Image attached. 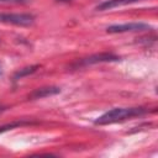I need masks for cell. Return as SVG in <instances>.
Listing matches in <instances>:
<instances>
[{
	"instance_id": "obj_1",
	"label": "cell",
	"mask_w": 158,
	"mask_h": 158,
	"mask_svg": "<svg viewBox=\"0 0 158 158\" xmlns=\"http://www.w3.org/2000/svg\"><path fill=\"white\" fill-rule=\"evenodd\" d=\"M144 114H147V110L144 107H115L99 116L95 120V125L104 126V125L123 122L126 120H131L137 116H143Z\"/></svg>"
},
{
	"instance_id": "obj_2",
	"label": "cell",
	"mask_w": 158,
	"mask_h": 158,
	"mask_svg": "<svg viewBox=\"0 0 158 158\" xmlns=\"http://www.w3.org/2000/svg\"><path fill=\"white\" fill-rule=\"evenodd\" d=\"M0 22L7 23V25H15V26H22L27 27L33 25L35 22V16L31 14H0Z\"/></svg>"
},
{
	"instance_id": "obj_3",
	"label": "cell",
	"mask_w": 158,
	"mask_h": 158,
	"mask_svg": "<svg viewBox=\"0 0 158 158\" xmlns=\"http://www.w3.org/2000/svg\"><path fill=\"white\" fill-rule=\"evenodd\" d=\"M152 27L144 22H126L120 25H111L106 28L107 33H125V32H142L149 31Z\"/></svg>"
},
{
	"instance_id": "obj_4",
	"label": "cell",
	"mask_w": 158,
	"mask_h": 158,
	"mask_svg": "<svg viewBox=\"0 0 158 158\" xmlns=\"http://www.w3.org/2000/svg\"><path fill=\"white\" fill-rule=\"evenodd\" d=\"M120 57H117L114 53H99V54H93L88 58L81 59L75 64V67H83V65H90V64H96V63H102V62H116L118 60Z\"/></svg>"
},
{
	"instance_id": "obj_5",
	"label": "cell",
	"mask_w": 158,
	"mask_h": 158,
	"mask_svg": "<svg viewBox=\"0 0 158 158\" xmlns=\"http://www.w3.org/2000/svg\"><path fill=\"white\" fill-rule=\"evenodd\" d=\"M142 0H105L102 2H100L96 6L98 11H105V10H112L115 7H121V6H126L130 4H135Z\"/></svg>"
},
{
	"instance_id": "obj_6",
	"label": "cell",
	"mask_w": 158,
	"mask_h": 158,
	"mask_svg": "<svg viewBox=\"0 0 158 158\" xmlns=\"http://www.w3.org/2000/svg\"><path fill=\"white\" fill-rule=\"evenodd\" d=\"M60 91L59 88L57 86H43V88H38L35 89L30 95L28 99L30 100H36V99H43L46 96H51V95H56Z\"/></svg>"
},
{
	"instance_id": "obj_7",
	"label": "cell",
	"mask_w": 158,
	"mask_h": 158,
	"mask_svg": "<svg viewBox=\"0 0 158 158\" xmlns=\"http://www.w3.org/2000/svg\"><path fill=\"white\" fill-rule=\"evenodd\" d=\"M40 68V65H30V67H25V68H22V69H20V70H17L15 74H14V80H19V79H22L23 77H26V75H30V74H32V73H35L37 69Z\"/></svg>"
},
{
	"instance_id": "obj_8",
	"label": "cell",
	"mask_w": 158,
	"mask_h": 158,
	"mask_svg": "<svg viewBox=\"0 0 158 158\" xmlns=\"http://www.w3.org/2000/svg\"><path fill=\"white\" fill-rule=\"evenodd\" d=\"M27 123H30V122H28V121H16V122H12V123H9V125H4V126L0 127V133H1V132H5V131H7V130H11V128H14V127L23 126V125H27Z\"/></svg>"
},
{
	"instance_id": "obj_9",
	"label": "cell",
	"mask_w": 158,
	"mask_h": 158,
	"mask_svg": "<svg viewBox=\"0 0 158 158\" xmlns=\"http://www.w3.org/2000/svg\"><path fill=\"white\" fill-rule=\"evenodd\" d=\"M31 2V0H0V4H20V5H25Z\"/></svg>"
},
{
	"instance_id": "obj_10",
	"label": "cell",
	"mask_w": 158,
	"mask_h": 158,
	"mask_svg": "<svg viewBox=\"0 0 158 158\" xmlns=\"http://www.w3.org/2000/svg\"><path fill=\"white\" fill-rule=\"evenodd\" d=\"M5 110H6V107H5V106H2V105H0V114H2Z\"/></svg>"
},
{
	"instance_id": "obj_11",
	"label": "cell",
	"mask_w": 158,
	"mask_h": 158,
	"mask_svg": "<svg viewBox=\"0 0 158 158\" xmlns=\"http://www.w3.org/2000/svg\"><path fill=\"white\" fill-rule=\"evenodd\" d=\"M59 1H69V0H59Z\"/></svg>"
},
{
	"instance_id": "obj_12",
	"label": "cell",
	"mask_w": 158,
	"mask_h": 158,
	"mask_svg": "<svg viewBox=\"0 0 158 158\" xmlns=\"http://www.w3.org/2000/svg\"><path fill=\"white\" fill-rule=\"evenodd\" d=\"M0 73H1V67H0Z\"/></svg>"
}]
</instances>
